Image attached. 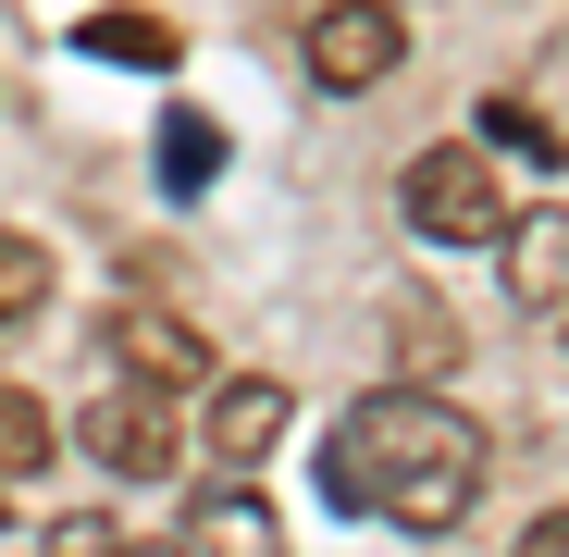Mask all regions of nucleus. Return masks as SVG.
<instances>
[{"instance_id": "f257e3e1", "label": "nucleus", "mask_w": 569, "mask_h": 557, "mask_svg": "<svg viewBox=\"0 0 569 557\" xmlns=\"http://www.w3.org/2000/svg\"><path fill=\"white\" fill-rule=\"evenodd\" d=\"M322 496L397 533H458V508L483 496V434H470V409L421 385H371L322 446Z\"/></svg>"}, {"instance_id": "f03ea898", "label": "nucleus", "mask_w": 569, "mask_h": 557, "mask_svg": "<svg viewBox=\"0 0 569 557\" xmlns=\"http://www.w3.org/2000/svg\"><path fill=\"white\" fill-rule=\"evenodd\" d=\"M397 211L433 236V248H496L508 236V186L483 161V137H446V149H409L397 173Z\"/></svg>"}, {"instance_id": "7ed1b4c3", "label": "nucleus", "mask_w": 569, "mask_h": 557, "mask_svg": "<svg viewBox=\"0 0 569 557\" xmlns=\"http://www.w3.org/2000/svg\"><path fill=\"white\" fill-rule=\"evenodd\" d=\"M100 359L124 371V385H149V397H199L211 385V335L186 322V310H149V298L100 310Z\"/></svg>"}, {"instance_id": "20e7f679", "label": "nucleus", "mask_w": 569, "mask_h": 557, "mask_svg": "<svg viewBox=\"0 0 569 557\" xmlns=\"http://www.w3.org/2000/svg\"><path fill=\"white\" fill-rule=\"evenodd\" d=\"M298 62H310V87H385L397 62H409V26L385 13V0H322V13L298 26Z\"/></svg>"}, {"instance_id": "39448f33", "label": "nucleus", "mask_w": 569, "mask_h": 557, "mask_svg": "<svg viewBox=\"0 0 569 557\" xmlns=\"http://www.w3.org/2000/svg\"><path fill=\"white\" fill-rule=\"evenodd\" d=\"M87 458H100V471H124V484L173 471V458H186V397H149V385H112L100 409H87Z\"/></svg>"}, {"instance_id": "423d86ee", "label": "nucleus", "mask_w": 569, "mask_h": 557, "mask_svg": "<svg viewBox=\"0 0 569 557\" xmlns=\"http://www.w3.org/2000/svg\"><path fill=\"white\" fill-rule=\"evenodd\" d=\"M199 446L223 458V471H260V458L284 446V385L272 371H211L199 385Z\"/></svg>"}, {"instance_id": "0eeeda50", "label": "nucleus", "mask_w": 569, "mask_h": 557, "mask_svg": "<svg viewBox=\"0 0 569 557\" xmlns=\"http://www.w3.org/2000/svg\"><path fill=\"white\" fill-rule=\"evenodd\" d=\"M186 545L199 557H284V520H272V496L248 471H223L211 496H186Z\"/></svg>"}, {"instance_id": "6e6552de", "label": "nucleus", "mask_w": 569, "mask_h": 557, "mask_svg": "<svg viewBox=\"0 0 569 557\" xmlns=\"http://www.w3.org/2000/svg\"><path fill=\"white\" fill-rule=\"evenodd\" d=\"M496 260H508V298L520 310H569V211H508Z\"/></svg>"}, {"instance_id": "1a4fd4ad", "label": "nucleus", "mask_w": 569, "mask_h": 557, "mask_svg": "<svg viewBox=\"0 0 569 557\" xmlns=\"http://www.w3.org/2000/svg\"><path fill=\"white\" fill-rule=\"evenodd\" d=\"M74 50H87V62H124V74H161V62H173V26L137 13V0H112V13L74 26Z\"/></svg>"}, {"instance_id": "9d476101", "label": "nucleus", "mask_w": 569, "mask_h": 557, "mask_svg": "<svg viewBox=\"0 0 569 557\" xmlns=\"http://www.w3.org/2000/svg\"><path fill=\"white\" fill-rule=\"evenodd\" d=\"M211 173H223V125H211V112H173V125H161V186L199 199Z\"/></svg>"}, {"instance_id": "9b49d317", "label": "nucleus", "mask_w": 569, "mask_h": 557, "mask_svg": "<svg viewBox=\"0 0 569 557\" xmlns=\"http://www.w3.org/2000/svg\"><path fill=\"white\" fill-rule=\"evenodd\" d=\"M50 446H62V434H50V409H38L26 385H0V484H26V471H50Z\"/></svg>"}, {"instance_id": "f8f14e48", "label": "nucleus", "mask_w": 569, "mask_h": 557, "mask_svg": "<svg viewBox=\"0 0 569 557\" xmlns=\"http://www.w3.org/2000/svg\"><path fill=\"white\" fill-rule=\"evenodd\" d=\"M38 310H50V248L0 236V322H38Z\"/></svg>"}, {"instance_id": "ddd939ff", "label": "nucleus", "mask_w": 569, "mask_h": 557, "mask_svg": "<svg viewBox=\"0 0 569 557\" xmlns=\"http://www.w3.org/2000/svg\"><path fill=\"white\" fill-rule=\"evenodd\" d=\"M483 137H496L508 161H557V125H545L532 100H483Z\"/></svg>"}, {"instance_id": "4468645a", "label": "nucleus", "mask_w": 569, "mask_h": 557, "mask_svg": "<svg viewBox=\"0 0 569 557\" xmlns=\"http://www.w3.org/2000/svg\"><path fill=\"white\" fill-rule=\"evenodd\" d=\"M50 557H124V533L100 508H74V520H50Z\"/></svg>"}, {"instance_id": "2eb2a0df", "label": "nucleus", "mask_w": 569, "mask_h": 557, "mask_svg": "<svg viewBox=\"0 0 569 557\" xmlns=\"http://www.w3.org/2000/svg\"><path fill=\"white\" fill-rule=\"evenodd\" d=\"M520 557H569V508H545V520L520 533Z\"/></svg>"}, {"instance_id": "dca6fc26", "label": "nucleus", "mask_w": 569, "mask_h": 557, "mask_svg": "<svg viewBox=\"0 0 569 557\" xmlns=\"http://www.w3.org/2000/svg\"><path fill=\"white\" fill-rule=\"evenodd\" d=\"M124 557H199V545H124Z\"/></svg>"}]
</instances>
